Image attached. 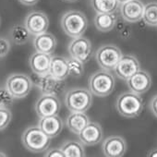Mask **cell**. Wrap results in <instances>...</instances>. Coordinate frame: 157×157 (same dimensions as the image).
Instances as JSON below:
<instances>
[{"instance_id":"1","label":"cell","mask_w":157,"mask_h":157,"mask_svg":"<svg viewBox=\"0 0 157 157\" xmlns=\"http://www.w3.org/2000/svg\"><path fill=\"white\" fill-rule=\"evenodd\" d=\"M60 23L63 32L71 38L82 36L88 28L86 16L78 10H68L65 12Z\"/></svg>"},{"instance_id":"2","label":"cell","mask_w":157,"mask_h":157,"mask_svg":"<svg viewBox=\"0 0 157 157\" xmlns=\"http://www.w3.org/2000/svg\"><path fill=\"white\" fill-rule=\"evenodd\" d=\"M117 112L124 117H138L143 110V100L140 94L131 91L121 94L116 104Z\"/></svg>"},{"instance_id":"3","label":"cell","mask_w":157,"mask_h":157,"mask_svg":"<svg viewBox=\"0 0 157 157\" xmlns=\"http://www.w3.org/2000/svg\"><path fill=\"white\" fill-rule=\"evenodd\" d=\"M21 140L24 147L33 153L45 151L51 143V138L46 135L38 126L26 128L22 134Z\"/></svg>"},{"instance_id":"4","label":"cell","mask_w":157,"mask_h":157,"mask_svg":"<svg viewBox=\"0 0 157 157\" xmlns=\"http://www.w3.org/2000/svg\"><path fill=\"white\" fill-rule=\"evenodd\" d=\"M115 78L109 70L100 69L94 73L89 81V88L93 94L98 97H106L115 89Z\"/></svg>"},{"instance_id":"5","label":"cell","mask_w":157,"mask_h":157,"mask_svg":"<svg viewBox=\"0 0 157 157\" xmlns=\"http://www.w3.org/2000/svg\"><path fill=\"white\" fill-rule=\"evenodd\" d=\"M93 94L83 88H75L65 95V104L70 112H86L93 103Z\"/></svg>"},{"instance_id":"6","label":"cell","mask_w":157,"mask_h":157,"mask_svg":"<svg viewBox=\"0 0 157 157\" xmlns=\"http://www.w3.org/2000/svg\"><path fill=\"white\" fill-rule=\"evenodd\" d=\"M5 88L14 97V99H22L32 91L33 82L29 76L21 73H16L10 75L7 78Z\"/></svg>"},{"instance_id":"7","label":"cell","mask_w":157,"mask_h":157,"mask_svg":"<svg viewBox=\"0 0 157 157\" xmlns=\"http://www.w3.org/2000/svg\"><path fill=\"white\" fill-rule=\"evenodd\" d=\"M122 56V52L117 46L107 44L98 48L95 54V59L103 69L110 71L115 69Z\"/></svg>"},{"instance_id":"8","label":"cell","mask_w":157,"mask_h":157,"mask_svg":"<svg viewBox=\"0 0 157 157\" xmlns=\"http://www.w3.org/2000/svg\"><path fill=\"white\" fill-rule=\"evenodd\" d=\"M68 52L70 56L80 60L83 64L88 62L92 56V44L91 42L85 37L72 38L68 44Z\"/></svg>"},{"instance_id":"9","label":"cell","mask_w":157,"mask_h":157,"mask_svg":"<svg viewBox=\"0 0 157 157\" xmlns=\"http://www.w3.org/2000/svg\"><path fill=\"white\" fill-rule=\"evenodd\" d=\"M34 108L39 117L55 116L59 113L60 102L54 94H43L35 103Z\"/></svg>"},{"instance_id":"10","label":"cell","mask_w":157,"mask_h":157,"mask_svg":"<svg viewBox=\"0 0 157 157\" xmlns=\"http://www.w3.org/2000/svg\"><path fill=\"white\" fill-rule=\"evenodd\" d=\"M24 25L32 35L36 36L47 31L49 27V20L44 12L35 10L30 12L26 16Z\"/></svg>"},{"instance_id":"11","label":"cell","mask_w":157,"mask_h":157,"mask_svg":"<svg viewBox=\"0 0 157 157\" xmlns=\"http://www.w3.org/2000/svg\"><path fill=\"white\" fill-rule=\"evenodd\" d=\"M140 69V65L137 57L132 55H125L122 56L114 70L119 78L128 81L132 75H134Z\"/></svg>"},{"instance_id":"12","label":"cell","mask_w":157,"mask_h":157,"mask_svg":"<svg viewBox=\"0 0 157 157\" xmlns=\"http://www.w3.org/2000/svg\"><path fill=\"white\" fill-rule=\"evenodd\" d=\"M144 6L140 0H128L120 4V14L127 22H139L143 18Z\"/></svg>"},{"instance_id":"13","label":"cell","mask_w":157,"mask_h":157,"mask_svg":"<svg viewBox=\"0 0 157 157\" xmlns=\"http://www.w3.org/2000/svg\"><path fill=\"white\" fill-rule=\"evenodd\" d=\"M127 84L129 91L138 94H143L148 92L151 86V78L146 70L140 69L128 78Z\"/></svg>"},{"instance_id":"14","label":"cell","mask_w":157,"mask_h":157,"mask_svg":"<svg viewBox=\"0 0 157 157\" xmlns=\"http://www.w3.org/2000/svg\"><path fill=\"white\" fill-rule=\"evenodd\" d=\"M102 149L106 157H122L127 151V142L120 136H110L104 140Z\"/></svg>"},{"instance_id":"15","label":"cell","mask_w":157,"mask_h":157,"mask_svg":"<svg viewBox=\"0 0 157 157\" xmlns=\"http://www.w3.org/2000/svg\"><path fill=\"white\" fill-rule=\"evenodd\" d=\"M37 86L43 94H57L61 93L65 87L64 81L52 76L50 73L38 76Z\"/></svg>"},{"instance_id":"16","label":"cell","mask_w":157,"mask_h":157,"mask_svg":"<svg viewBox=\"0 0 157 157\" xmlns=\"http://www.w3.org/2000/svg\"><path fill=\"white\" fill-rule=\"evenodd\" d=\"M103 129L96 122H89L88 125L78 134L81 141L87 146H94L103 140Z\"/></svg>"},{"instance_id":"17","label":"cell","mask_w":157,"mask_h":157,"mask_svg":"<svg viewBox=\"0 0 157 157\" xmlns=\"http://www.w3.org/2000/svg\"><path fill=\"white\" fill-rule=\"evenodd\" d=\"M52 56L42 52L33 53L29 59V64L32 70L38 76L49 73Z\"/></svg>"},{"instance_id":"18","label":"cell","mask_w":157,"mask_h":157,"mask_svg":"<svg viewBox=\"0 0 157 157\" xmlns=\"http://www.w3.org/2000/svg\"><path fill=\"white\" fill-rule=\"evenodd\" d=\"M38 127L51 139L56 138L63 129V121L58 115L40 117Z\"/></svg>"},{"instance_id":"19","label":"cell","mask_w":157,"mask_h":157,"mask_svg":"<svg viewBox=\"0 0 157 157\" xmlns=\"http://www.w3.org/2000/svg\"><path fill=\"white\" fill-rule=\"evenodd\" d=\"M57 44L56 38L47 32L36 35L33 39V46L37 52L52 55Z\"/></svg>"},{"instance_id":"20","label":"cell","mask_w":157,"mask_h":157,"mask_svg":"<svg viewBox=\"0 0 157 157\" xmlns=\"http://www.w3.org/2000/svg\"><path fill=\"white\" fill-rule=\"evenodd\" d=\"M90 122L88 116L84 112H71L67 117V127L75 134H80Z\"/></svg>"},{"instance_id":"21","label":"cell","mask_w":157,"mask_h":157,"mask_svg":"<svg viewBox=\"0 0 157 157\" xmlns=\"http://www.w3.org/2000/svg\"><path fill=\"white\" fill-rule=\"evenodd\" d=\"M49 73L58 80L65 81L69 75L67 58L58 56H52Z\"/></svg>"},{"instance_id":"22","label":"cell","mask_w":157,"mask_h":157,"mask_svg":"<svg viewBox=\"0 0 157 157\" xmlns=\"http://www.w3.org/2000/svg\"><path fill=\"white\" fill-rule=\"evenodd\" d=\"M117 22L114 13H97L94 17V25L98 31L107 33L113 30Z\"/></svg>"},{"instance_id":"23","label":"cell","mask_w":157,"mask_h":157,"mask_svg":"<svg viewBox=\"0 0 157 157\" xmlns=\"http://www.w3.org/2000/svg\"><path fill=\"white\" fill-rule=\"evenodd\" d=\"M91 5L96 13H115L119 3L117 0H91Z\"/></svg>"},{"instance_id":"24","label":"cell","mask_w":157,"mask_h":157,"mask_svg":"<svg viewBox=\"0 0 157 157\" xmlns=\"http://www.w3.org/2000/svg\"><path fill=\"white\" fill-rule=\"evenodd\" d=\"M10 34L11 40L14 42V44L18 45L25 44L29 41L32 35L30 32L27 30V28L25 27V25H21V24L14 25L11 28Z\"/></svg>"},{"instance_id":"25","label":"cell","mask_w":157,"mask_h":157,"mask_svg":"<svg viewBox=\"0 0 157 157\" xmlns=\"http://www.w3.org/2000/svg\"><path fill=\"white\" fill-rule=\"evenodd\" d=\"M65 154V157H83L85 156V151L83 146L78 141L69 140L63 143L60 147Z\"/></svg>"},{"instance_id":"26","label":"cell","mask_w":157,"mask_h":157,"mask_svg":"<svg viewBox=\"0 0 157 157\" xmlns=\"http://www.w3.org/2000/svg\"><path fill=\"white\" fill-rule=\"evenodd\" d=\"M142 20L149 26H157V2H150L144 6Z\"/></svg>"},{"instance_id":"27","label":"cell","mask_w":157,"mask_h":157,"mask_svg":"<svg viewBox=\"0 0 157 157\" xmlns=\"http://www.w3.org/2000/svg\"><path fill=\"white\" fill-rule=\"evenodd\" d=\"M67 65H68V72L69 75L75 78H78L82 76L83 71H84V67H83V63L81 62L80 60H78L72 56H70L69 58H67Z\"/></svg>"},{"instance_id":"28","label":"cell","mask_w":157,"mask_h":157,"mask_svg":"<svg viewBox=\"0 0 157 157\" xmlns=\"http://www.w3.org/2000/svg\"><path fill=\"white\" fill-rule=\"evenodd\" d=\"M11 118L12 114L9 107H0V131L10 125Z\"/></svg>"},{"instance_id":"29","label":"cell","mask_w":157,"mask_h":157,"mask_svg":"<svg viewBox=\"0 0 157 157\" xmlns=\"http://www.w3.org/2000/svg\"><path fill=\"white\" fill-rule=\"evenodd\" d=\"M14 102V97L5 89H0V107H10Z\"/></svg>"},{"instance_id":"30","label":"cell","mask_w":157,"mask_h":157,"mask_svg":"<svg viewBox=\"0 0 157 157\" xmlns=\"http://www.w3.org/2000/svg\"><path fill=\"white\" fill-rule=\"evenodd\" d=\"M10 42L9 39L0 37V58L5 57L10 51Z\"/></svg>"},{"instance_id":"31","label":"cell","mask_w":157,"mask_h":157,"mask_svg":"<svg viewBox=\"0 0 157 157\" xmlns=\"http://www.w3.org/2000/svg\"><path fill=\"white\" fill-rule=\"evenodd\" d=\"M45 156L47 157H65V154L64 152L62 151L61 149H52L50 151H48L46 153H45Z\"/></svg>"},{"instance_id":"32","label":"cell","mask_w":157,"mask_h":157,"mask_svg":"<svg viewBox=\"0 0 157 157\" xmlns=\"http://www.w3.org/2000/svg\"><path fill=\"white\" fill-rule=\"evenodd\" d=\"M149 105H150V109H151V112L152 113V115L155 117H157V94L151 98Z\"/></svg>"},{"instance_id":"33","label":"cell","mask_w":157,"mask_h":157,"mask_svg":"<svg viewBox=\"0 0 157 157\" xmlns=\"http://www.w3.org/2000/svg\"><path fill=\"white\" fill-rule=\"evenodd\" d=\"M19 1L24 6H33L39 2V0H19Z\"/></svg>"},{"instance_id":"34","label":"cell","mask_w":157,"mask_h":157,"mask_svg":"<svg viewBox=\"0 0 157 157\" xmlns=\"http://www.w3.org/2000/svg\"><path fill=\"white\" fill-rule=\"evenodd\" d=\"M148 156L149 157H157V149H154V150H151V151H149Z\"/></svg>"},{"instance_id":"35","label":"cell","mask_w":157,"mask_h":157,"mask_svg":"<svg viewBox=\"0 0 157 157\" xmlns=\"http://www.w3.org/2000/svg\"><path fill=\"white\" fill-rule=\"evenodd\" d=\"M117 1H118V3H119V4H122V3H124V2L128 1V0H117Z\"/></svg>"},{"instance_id":"36","label":"cell","mask_w":157,"mask_h":157,"mask_svg":"<svg viewBox=\"0 0 157 157\" xmlns=\"http://www.w3.org/2000/svg\"><path fill=\"white\" fill-rule=\"evenodd\" d=\"M64 1H67V2H76V1H78V0H64Z\"/></svg>"},{"instance_id":"37","label":"cell","mask_w":157,"mask_h":157,"mask_svg":"<svg viewBox=\"0 0 157 157\" xmlns=\"http://www.w3.org/2000/svg\"><path fill=\"white\" fill-rule=\"evenodd\" d=\"M0 156H6V154L3 153V152H0Z\"/></svg>"},{"instance_id":"38","label":"cell","mask_w":157,"mask_h":157,"mask_svg":"<svg viewBox=\"0 0 157 157\" xmlns=\"http://www.w3.org/2000/svg\"><path fill=\"white\" fill-rule=\"evenodd\" d=\"M0 23H1V21H0Z\"/></svg>"}]
</instances>
